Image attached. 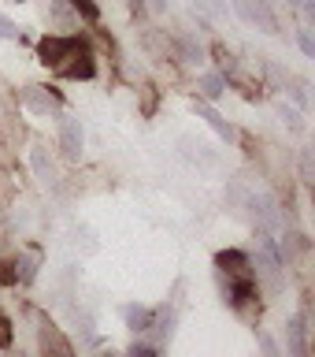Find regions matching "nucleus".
<instances>
[{
    "mask_svg": "<svg viewBox=\"0 0 315 357\" xmlns=\"http://www.w3.org/2000/svg\"><path fill=\"white\" fill-rule=\"evenodd\" d=\"M38 60L60 78H82V82L97 78V56L74 33H45L38 41Z\"/></svg>",
    "mask_w": 315,
    "mask_h": 357,
    "instance_id": "1",
    "label": "nucleus"
},
{
    "mask_svg": "<svg viewBox=\"0 0 315 357\" xmlns=\"http://www.w3.org/2000/svg\"><path fill=\"white\" fill-rule=\"evenodd\" d=\"M216 272L223 283V298L230 301V309H245L249 301H256L260 294V283H256V268L249 261V253L241 250H223L216 253Z\"/></svg>",
    "mask_w": 315,
    "mask_h": 357,
    "instance_id": "2",
    "label": "nucleus"
},
{
    "mask_svg": "<svg viewBox=\"0 0 315 357\" xmlns=\"http://www.w3.org/2000/svg\"><path fill=\"white\" fill-rule=\"evenodd\" d=\"M38 339H41L45 357H74V346L67 342V335L56 328L49 317H38Z\"/></svg>",
    "mask_w": 315,
    "mask_h": 357,
    "instance_id": "3",
    "label": "nucleus"
},
{
    "mask_svg": "<svg viewBox=\"0 0 315 357\" xmlns=\"http://www.w3.org/2000/svg\"><path fill=\"white\" fill-rule=\"evenodd\" d=\"M238 15L249 22H260V30H267V33H278V19L264 0H238Z\"/></svg>",
    "mask_w": 315,
    "mask_h": 357,
    "instance_id": "4",
    "label": "nucleus"
},
{
    "mask_svg": "<svg viewBox=\"0 0 315 357\" xmlns=\"http://www.w3.org/2000/svg\"><path fill=\"white\" fill-rule=\"evenodd\" d=\"M82 127H78V119H60V153L67 160H78L82 156Z\"/></svg>",
    "mask_w": 315,
    "mask_h": 357,
    "instance_id": "5",
    "label": "nucleus"
},
{
    "mask_svg": "<svg viewBox=\"0 0 315 357\" xmlns=\"http://www.w3.org/2000/svg\"><path fill=\"white\" fill-rule=\"evenodd\" d=\"M193 108H197V116L204 119V123H208V127H211V130L219 134L223 142H234V138H238V130H234L230 123H227V119H223V116H219L216 108L208 105V100H200V97H197V100H193Z\"/></svg>",
    "mask_w": 315,
    "mask_h": 357,
    "instance_id": "6",
    "label": "nucleus"
},
{
    "mask_svg": "<svg viewBox=\"0 0 315 357\" xmlns=\"http://www.w3.org/2000/svg\"><path fill=\"white\" fill-rule=\"evenodd\" d=\"M22 100H26L38 116H56V112H60V97H49V89H41V86H26L22 89Z\"/></svg>",
    "mask_w": 315,
    "mask_h": 357,
    "instance_id": "7",
    "label": "nucleus"
},
{
    "mask_svg": "<svg viewBox=\"0 0 315 357\" xmlns=\"http://www.w3.org/2000/svg\"><path fill=\"white\" fill-rule=\"evenodd\" d=\"M152 317H156V309H149V305H127V309H122V320H127V328L138 331V335L152 328Z\"/></svg>",
    "mask_w": 315,
    "mask_h": 357,
    "instance_id": "8",
    "label": "nucleus"
},
{
    "mask_svg": "<svg viewBox=\"0 0 315 357\" xmlns=\"http://www.w3.org/2000/svg\"><path fill=\"white\" fill-rule=\"evenodd\" d=\"M200 89H204L200 100H219L223 93H227V78H223L219 71H208L204 78H200Z\"/></svg>",
    "mask_w": 315,
    "mask_h": 357,
    "instance_id": "9",
    "label": "nucleus"
},
{
    "mask_svg": "<svg viewBox=\"0 0 315 357\" xmlns=\"http://www.w3.org/2000/svg\"><path fill=\"white\" fill-rule=\"evenodd\" d=\"M33 275H38V257H30V253H22L19 261H15V279L22 287L33 283Z\"/></svg>",
    "mask_w": 315,
    "mask_h": 357,
    "instance_id": "10",
    "label": "nucleus"
},
{
    "mask_svg": "<svg viewBox=\"0 0 315 357\" xmlns=\"http://www.w3.org/2000/svg\"><path fill=\"white\" fill-rule=\"evenodd\" d=\"M63 4H67V8L74 11V19L82 15L86 22H100V8L93 4V0H63Z\"/></svg>",
    "mask_w": 315,
    "mask_h": 357,
    "instance_id": "11",
    "label": "nucleus"
},
{
    "mask_svg": "<svg viewBox=\"0 0 315 357\" xmlns=\"http://www.w3.org/2000/svg\"><path fill=\"white\" fill-rule=\"evenodd\" d=\"M289 339H293V354L305 357V320H293V328H289Z\"/></svg>",
    "mask_w": 315,
    "mask_h": 357,
    "instance_id": "12",
    "label": "nucleus"
},
{
    "mask_svg": "<svg viewBox=\"0 0 315 357\" xmlns=\"http://www.w3.org/2000/svg\"><path fill=\"white\" fill-rule=\"evenodd\" d=\"M0 38H4V41H19V38H22V30L4 15V11H0Z\"/></svg>",
    "mask_w": 315,
    "mask_h": 357,
    "instance_id": "13",
    "label": "nucleus"
},
{
    "mask_svg": "<svg viewBox=\"0 0 315 357\" xmlns=\"http://www.w3.org/2000/svg\"><path fill=\"white\" fill-rule=\"evenodd\" d=\"M11 339H15V331H11V320L4 317V309H0V350H8Z\"/></svg>",
    "mask_w": 315,
    "mask_h": 357,
    "instance_id": "14",
    "label": "nucleus"
},
{
    "mask_svg": "<svg viewBox=\"0 0 315 357\" xmlns=\"http://www.w3.org/2000/svg\"><path fill=\"white\" fill-rule=\"evenodd\" d=\"M33 167H38V175L45 178V183H49V178H52V164L49 160H45V153L38 149V153H33Z\"/></svg>",
    "mask_w": 315,
    "mask_h": 357,
    "instance_id": "15",
    "label": "nucleus"
},
{
    "mask_svg": "<svg viewBox=\"0 0 315 357\" xmlns=\"http://www.w3.org/2000/svg\"><path fill=\"white\" fill-rule=\"evenodd\" d=\"M297 41H300V52L305 56H315V41H312L308 30H297Z\"/></svg>",
    "mask_w": 315,
    "mask_h": 357,
    "instance_id": "16",
    "label": "nucleus"
},
{
    "mask_svg": "<svg viewBox=\"0 0 315 357\" xmlns=\"http://www.w3.org/2000/svg\"><path fill=\"white\" fill-rule=\"evenodd\" d=\"M127 357H156V346H145V342H134Z\"/></svg>",
    "mask_w": 315,
    "mask_h": 357,
    "instance_id": "17",
    "label": "nucleus"
},
{
    "mask_svg": "<svg viewBox=\"0 0 315 357\" xmlns=\"http://www.w3.org/2000/svg\"><path fill=\"white\" fill-rule=\"evenodd\" d=\"M141 112H145V116H152V112H156V89L152 86H145V108Z\"/></svg>",
    "mask_w": 315,
    "mask_h": 357,
    "instance_id": "18",
    "label": "nucleus"
},
{
    "mask_svg": "<svg viewBox=\"0 0 315 357\" xmlns=\"http://www.w3.org/2000/svg\"><path fill=\"white\" fill-rule=\"evenodd\" d=\"M278 116H282V119H289V127H300V116H297V112H293V108H286V105H278Z\"/></svg>",
    "mask_w": 315,
    "mask_h": 357,
    "instance_id": "19",
    "label": "nucleus"
},
{
    "mask_svg": "<svg viewBox=\"0 0 315 357\" xmlns=\"http://www.w3.org/2000/svg\"><path fill=\"white\" fill-rule=\"evenodd\" d=\"M130 11H134L138 19H145V4H141V0H130Z\"/></svg>",
    "mask_w": 315,
    "mask_h": 357,
    "instance_id": "20",
    "label": "nucleus"
},
{
    "mask_svg": "<svg viewBox=\"0 0 315 357\" xmlns=\"http://www.w3.org/2000/svg\"><path fill=\"white\" fill-rule=\"evenodd\" d=\"M152 11H167V0H152Z\"/></svg>",
    "mask_w": 315,
    "mask_h": 357,
    "instance_id": "21",
    "label": "nucleus"
},
{
    "mask_svg": "<svg viewBox=\"0 0 315 357\" xmlns=\"http://www.w3.org/2000/svg\"><path fill=\"white\" fill-rule=\"evenodd\" d=\"M286 4H300V0H286Z\"/></svg>",
    "mask_w": 315,
    "mask_h": 357,
    "instance_id": "22",
    "label": "nucleus"
}]
</instances>
